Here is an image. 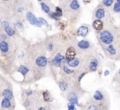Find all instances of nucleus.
Instances as JSON below:
<instances>
[{
    "label": "nucleus",
    "mask_w": 120,
    "mask_h": 110,
    "mask_svg": "<svg viewBox=\"0 0 120 110\" xmlns=\"http://www.w3.org/2000/svg\"><path fill=\"white\" fill-rule=\"evenodd\" d=\"M116 36H120V30H101L99 34V40L103 46L113 44L116 41Z\"/></svg>",
    "instance_id": "1"
},
{
    "label": "nucleus",
    "mask_w": 120,
    "mask_h": 110,
    "mask_svg": "<svg viewBox=\"0 0 120 110\" xmlns=\"http://www.w3.org/2000/svg\"><path fill=\"white\" fill-rule=\"evenodd\" d=\"M26 19H27V21L31 24V25L35 26H37V27H41L42 24L39 22L38 18H36L32 12H27L26 13Z\"/></svg>",
    "instance_id": "2"
},
{
    "label": "nucleus",
    "mask_w": 120,
    "mask_h": 110,
    "mask_svg": "<svg viewBox=\"0 0 120 110\" xmlns=\"http://www.w3.org/2000/svg\"><path fill=\"white\" fill-rule=\"evenodd\" d=\"M64 59H65V57H64V56H63V55L60 54V53H58V54L53 59V60L51 61V64L56 67H59L60 66H61L62 62L64 60Z\"/></svg>",
    "instance_id": "3"
},
{
    "label": "nucleus",
    "mask_w": 120,
    "mask_h": 110,
    "mask_svg": "<svg viewBox=\"0 0 120 110\" xmlns=\"http://www.w3.org/2000/svg\"><path fill=\"white\" fill-rule=\"evenodd\" d=\"M93 98L97 102H103L106 99V97H105V95H104V93L101 90H96L95 92V94H94Z\"/></svg>",
    "instance_id": "4"
},
{
    "label": "nucleus",
    "mask_w": 120,
    "mask_h": 110,
    "mask_svg": "<svg viewBox=\"0 0 120 110\" xmlns=\"http://www.w3.org/2000/svg\"><path fill=\"white\" fill-rule=\"evenodd\" d=\"M92 26L97 31H101L104 28V22L100 19H96L92 23Z\"/></svg>",
    "instance_id": "5"
},
{
    "label": "nucleus",
    "mask_w": 120,
    "mask_h": 110,
    "mask_svg": "<svg viewBox=\"0 0 120 110\" xmlns=\"http://www.w3.org/2000/svg\"><path fill=\"white\" fill-rule=\"evenodd\" d=\"M99 60L96 59H93L90 60V63H89V71L90 72H95L97 68L99 67Z\"/></svg>",
    "instance_id": "6"
},
{
    "label": "nucleus",
    "mask_w": 120,
    "mask_h": 110,
    "mask_svg": "<svg viewBox=\"0 0 120 110\" xmlns=\"http://www.w3.org/2000/svg\"><path fill=\"white\" fill-rule=\"evenodd\" d=\"M88 33H89V28L86 26H82L81 27H79L77 31V35H78V36H82V37L86 36Z\"/></svg>",
    "instance_id": "7"
},
{
    "label": "nucleus",
    "mask_w": 120,
    "mask_h": 110,
    "mask_svg": "<svg viewBox=\"0 0 120 110\" xmlns=\"http://www.w3.org/2000/svg\"><path fill=\"white\" fill-rule=\"evenodd\" d=\"M47 62H48V60H47V59L45 56H40V57L37 58V59L35 60L36 65L40 67H45L47 65Z\"/></svg>",
    "instance_id": "8"
},
{
    "label": "nucleus",
    "mask_w": 120,
    "mask_h": 110,
    "mask_svg": "<svg viewBox=\"0 0 120 110\" xmlns=\"http://www.w3.org/2000/svg\"><path fill=\"white\" fill-rule=\"evenodd\" d=\"M105 15H106V12H105V8H103V7L97 8V10L95 12V17L96 19H100L101 20L105 17Z\"/></svg>",
    "instance_id": "9"
},
{
    "label": "nucleus",
    "mask_w": 120,
    "mask_h": 110,
    "mask_svg": "<svg viewBox=\"0 0 120 110\" xmlns=\"http://www.w3.org/2000/svg\"><path fill=\"white\" fill-rule=\"evenodd\" d=\"M76 56V51L72 47H70V48H68L67 52H66V59L67 60H69V59H74Z\"/></svg>",
    "instance_id": "10"
},
{
    "label": "nucleus",
    "mask_w": 120,
    "mask_h": 110,
    "mask_svg": "<svg viewBox=\"0 0 120 110\" xmlns=\"http://www.w3.org/2000/svg\"><path fill=\"white\" fill-rule=\"evenodd\" d=\"M77 46L81 49H88L90 47V43L88 40H81L77 44Z\"/></svg>",
    "instance_id": "11"
},
{
    "label": "nucleus",
    "mask_w": 120,
    "mask_h": 110,
    "mask_svg": "<svg viewBox=\"0 0 120 110\" xmlns=\"http://www.w3.org/2000/svg\"><path fill=\"white\" fill-rule=\"evenodd\" d=\"M67 63L69 67H77L80 64V61H79L78 59H69V60H67Z\"/></svg>",
    "instance_id": "12"
},
{
    "label": "nucleus",
    "mask_w": 120,
    "mask_h": 110,
    "mask_svg": "<svg viewBox=\"0 0 120 110\" xmlns=\"http://www.w3.org/2000/svg\"><path fill=\"white\" fill-rule=\"evenodd\" d=\"M68 99L69 100V102L74 103L75 104H78V99H77V96L76 95V94H74L73 92H70L68 94Z\"/></svg>",
    "instance_id": "13"
},
{
    "label": "nucleus",
    "mask_w": 120,
    "mask_h": 110,
    "mask_svg": "<svg viewBox=\"0 0 120 110\" xmlns=\"http://www.w3.org/2000/svg\"><path fill=\"white\" fill-rule=\"evenodd\" d=\"M9 49V45L6 41H2L0 43V50L3 53H7Z\"/></svg>",
    "instance_id": "14"
},
{
    "label": "nucleus",
    "mask_w": 120,
    "mask_h": 110,
    "mask_svg": "<svg viewBox=\"0 0 120 110\" xmlns=\"http://www.w3.org/2000/svg\"><path fill=\"white\" fill-rule=\"evenodd\" d=\"M1 106L4 108H8L11 107V102H10V99L8 98H4L2 100V103H1Z\"/></svg>",
    "instance_id": "15"
},
{
    "label": "nucleus",
    "mask_w": 120,
    "mask_h": 110,
    "mask_svg": "<svg viewBox=\"0 0 120 110\" xmlns=\"http://www.w3.org/2000/svg\"><path fill=\"white\" fill-rule=\"evenodd\" d=\"M70 7L72 10H78L80 7V4H79L77 0H72V3L70 4Z\"/></svg>",
    "instance_id": "16"
},
{
    "label": "nucleus",
    "mask_w": 120,
    "mask_h": 110,
    "mask_svg": "<svg viewBox=\"0 0 120 110\" xmlns=\"http://www.w3.org/2000/svg\"><path fill=\"white\" fill-rule=\"evenodd\" d=\"M18 72H20V73H22V75L25 76L26 74L29 72V69H28V67H26V66H20V67L18 68Z\"/></svg>",
    "instance_id": "17"
},
{
    "label": "nucleus",
    "mask_w": 120,
    "mask_h": 110,
    "mask_svg": "<svg viewBox=\"0 0 120 110\" xmlns=\"http://www.w3.org/2000/svg\"><path fill=\"white\" fill-rule=\"evenodd\" d=\"M3 95H4V97H6V98H8V99H12V97H13V95H12V91H11L10 90H4V92H3Z\"/></svg>",
    "instance_id": "18"
},
{
    "label": "nucleus",
    "mask_w": 120,
    "mask_h": 110,
    "mask_svg": "<svg viewBox=\"0 0 120 110\" xmlns=\"http://www.w3.org/2000/svg\"><path fill=\"white\" fill-rule=\"evenodd\" d=\"M5 32L8 35H9V36H12V35H13L14 34H15V30H14V29L12 28V27H10V26L6 27Z\"/></svg>",
    "instance_id": "19"
},
{
    "label": "nucleus",
    "mask_w": 120,
    "mask_h": 110,
    "mask_svg": "<svg viewBox=\"0 0 120 110\" xmlns=\"http://www.w3.org/2000/svg\"><path fill=\"white\" fill-rule=\"evenodd\" d=\"M113 2H114V0H103V1H102V4H103L105 7H109L113 4Z\"/></svg>",
    "instance_id": "20"
},
{
    "label": "nucleus",
    "mask_w": 120,
    "mask_h": 110,
    "mask_svg": "<svg viewBox=\"0 0 120 110\" xmlns=\"http://www.w3.org/2000/svg\"><path fill=\"white\" fill-rule=\"evenodd\" d=\"M113 81L116 82V83L118 84H120V68L118 70V72H116V74L114 75V77H113Z\"/></svg>",
    "instance_id": "21"
},
{
    "label": "nucleus",
    "mask_w": 120,
    "mask_h": 110,
    "mask_svg": "<svg viewBox=\"0 0 120 110\" xmlns=\"http://www.w3.org/2000/svg\"><path fill=\"white\" fill-rule=\"evenodd\" d=\"M113 10L115 13H120V3L116 2L114 4H113Z\"/></svg>",
    "instance_id": "22"
},
{
    "label": "nucleus",
    "mask_w": 120,
    "mask_h": 110,
    "mask_svg": "<svg viewBox=\"0 0 120 110\" xmlns=\"http://www.w3.org/2000/svg\"><path fill=\"white\" fill-rule=\"evenodd\" d=\"M40 6H41V8L42 10L44 11V12H45V13H49L50 12V8L49 7L47 4H45V3H41V4H40Z\"/></svg>",
    "instance_id": "23"
},
{
    "label": "nucleus",
    "mask_w": 120,
    "mask_h": 110,
    "mask_svg": "<svg viewBox=\"0 0 120 110\" xmlns=\"http://www.w3.org/2000/svg\"><path fill=\"white\" fill-rule=\"evenodd\" d=\"M58 86H59L60 90H62V91H65L68 88V84L66 82H63V81H60L58 83Z\"/></svg>",
    "instance_id": "24"
},
{
    "label": "nucleus",
    "mask_w": 120,
    "mask_h": 110,
    "mask_svg": "<svg viewBox=\"0 0 120 110\" xmlns=\"http://www.w3.org/2000/svg\"><path fill=\"white\" fill-rule=\"evenodd\" d=\"M43 97H44V99H45V101L46 102H49L51 101V98H50V95H49V93L48 91H45L43 93Z\"/></svg>",
    "instance_id": "25"
},
{
    "label": "nucleus",
    "mask_w": 120,
    "mask_h": 110,
    "mask_svg": "<svg viewBox=\"0 0 120 110\" xmlns=\"http://www.w3.org/2000/svg\"><path fill=\"white\" fill-rule=\"evenodd\" d=\"M49 17H51V18L54 19L55 21H59L60 17L58 16V14L57 13V12H49Z\"/></svg>",
    "instance_id": "26"
},
{
    "label": "nucleus",
    "mask_w": 120,
    "mask_h": 110,
    "mask_svg": "<svg viewBox=\"0 0 120 110\" xmlns=\"http://www.w3.org/2000/svg\"><path fill=\"white\" fill-rule=\"evenodd\" d=\"M38 20H39V22H40V23L42 24V25H45V26H49V24H48V22H47V21L45 20L44 18H42V17H39Z\"/></svg>",
    "instance_id": "27"
},
{
    "label": "nucleus",
    "mask_w": 120,
    "mask_h": 110,
    "mask_svg": "<svg viewBox=\"0 0 120 110\" xmlns=\"http://www.w3.org/2000/svg\"><path fill=\"white\" fill-rule=\"evenodd\" d=\"M68 108L69 110H74L75 109V103L70 102V103L68 104Z\"/></svg>",
    "instance_id": "28"
},
{
    "label": "nucleus",
    "mask_w": 120,
    "mask_h": 110,
    "mask_svg": "<svg viewBox=\"0 0 120 110\" xmlns=\"http://www.w3.org/2000/svg\"><path fill=\"white\" fill-rule=\"evenodd\" d=\"M64 72H65V73H67V74L73 73V71L71 70V69H69L68 67H64Z\"/></svg>",
    "instance_id": "29"
},
{
    "label": "nucleus",
    "mask_w": 120,
    "mask_h": 110,
    "mask_svg": "<svg viewBox=\"0 0 120 110\" xmlns=\"http://www.w3.org/2000/svg\"><path fill=\"white\" fill-rule=\"evenodd\" d=\"M56 12L58 14V16H59V17H62V16H63V12H62V10H61V8H60V7H56Z\"/></svg>",
    "instance_id": "30"
},
{
    "label": "nucleus",
    "mask_w": 120,
    "mask_h": 110,
    "mask_svg": "<svg viewBox=\"0 0 120 110\" xmlns=\"http://www.w3.org/2000/svg\"><path fill=\"white\" fill-rule=\"evenodd\" d=\"M16 26H17L18 29H22V27H23V25H22L21 22H17V23H16Z\"/></svg>",
    "instance_id": "31"
},
{
    "label": "nucleus",
    "mask_w": 120,
    "mask_h": 110,
    "mask_svg": "<svg viewBox=\"0 0 120 110\" xmlns=\"http://www.w3.org/2000/svg\"><path fill=\"white\" fill-rule=\"evenodd\" d=\"M2 26H3V27L6 28L7 26H8V22H4L2 23Z\"/></svg>",
    "instance_id": "32"
},
{
    "label": "nucleus",
    "mask_w": 120,
    "mask_h": 110,
    "mask_svg": "<svg viewBox=\"0 0 120 110\" xmlns=\"http://www.w3.org/2000/svg\"><path fill=\"white\" fill-rule=\"evenodd\" d=\"M86 72H83V73H82V75H80V77H78V81H80L82 80V77H84V76L86 75Z\"/></svg>",
    "instance_id": "33"
},
{
    "label": "nucleus",
    "mask_w": 120,
    "mask_h": 110,
    "mask_svg": "<svg viewBox=\"0 0 120 110\" xmlns=\"http://www.w3.org/2000/svg\"><path fill=\"white\" fill-rule=\"evenodd\" d=\"M6 38H7V37H6V35H0V39H2L3 40H6Z\"/></svg>",
    "instance_id": "34"
},
{
    "label": "nucleus",
    "mask_w": 120,
    "mask_h": 110,
    "mask_svg": "<svg viewBox=\"0 0 120 110\" xmlns=\"http://www.w3.org/2000/svg\"><path fill=\"white\" fill-rule=\"evenodd\" d=\"M109 74V71H105V76H108Z\"/></svg>",
    "instance_id": "35"
},
{
    "label": "nucleus",
    "mask_w": 120,
    "mask_h": 110,
    "mask_svg": "<svg viewBox=\"0 0 120 110\" xmlns=\"http://www.w3.org/2000/svg\"><path fill=\"white\" fill-rule=\"evenodd\" d=\"M26 95H32V91H28L26 93Z\"/></svg>",
    "instance_id": "36"
},
{
    "label": "nucleus",
    "mask_w": 120,
    "mask_h": 110,
    "mask_svg": "<svg viewBox=\"0 0 120 110\" xmlns=\"http://www.w3.org/2000/svg\"><path fill=\"white\" fill-rule=\"evenodd\" d=\"M91 0H84V2H86V3H90Z\"/></svg>",
    "instance_id": "37"
},
{
    "label": "nucleus",
    "mask_w": 120,
    "mask_h": 110,
    "mask_svg": "<svg viewBox=\"0 0 120 110\" xmlns=\"http://www.w3.org/2000/svg\"><path fill=\"white\" fill-rule=\"evenodd\" d=\"M39 109H40V110H43V109H45V108H39Z\"/></svg>",
    "instance_id": "38"
},
{
    "label": "nucleus",
    "mask_w": 120,
    "mask_h": 110,
    "mask_svg": "<svg viewBox=\"0 0 120 110\" xmlns=\"http://www.w3.org/2000/svg\"><path fill=\"white\" fill-rule=\"evenodd\" d=\"M117 2H118V3H120V0H116Z\"/></svg>",
    "instance_id": "39"
},
{
    "label": "nucleus",
    "mask_w": 120,
    "mask_h": 110,
    "mask_svg": "<svg viewBox=\"0 0 120 110\" xmlns=\"http://www.w3.org/2000/svg\"><path fill=\"white\" fill-rule=\"evenodd\" d=\"M119 93H120V84H119Z\"/></svg>",
    "instance_id": "40"
},
{
    "label": "nucleus",
    "mask_w": 120,
    "mask_h": 110,
    "mask_svg": "<svg viewBox=\"0 0 120 110\" xmlns=\"http://www.w3.org/2000/svg\"><path fill=\"white\" fill-rule=\"evenodd\" d=\"M4 1H8V0H4Z\"/></svg>",
    "instance_id": "41"
},
{
    "label": "nucleus",
    "mask_w": 120,
    "mask_h": 110,
    "mask_svg": "<svg viewBox=\"0 0 120 110\" xmlns=\"http://www.w3.org/2000/svg\"><path fill=\"white\" fill-rule=\"evenodd\" d=\"M38 1H40H40H42V0H38Z\"/></svg>",
    "instance_id": "42"
}]
</instances>
